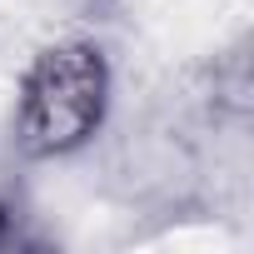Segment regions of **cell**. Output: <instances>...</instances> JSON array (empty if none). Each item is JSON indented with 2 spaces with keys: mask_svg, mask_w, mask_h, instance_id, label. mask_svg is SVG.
Masks as SVG:
<instances>
[{
  "mask_svg": "<svg viewBox=\"0 0 254 254\" xmlns=\"http://www.w3.org/2000/svg\"><path fill=\"white\" fill-rule=\"evenodd\" d=\"M110 55L95 40H55L45 45L25 75H20V95H15V140L20 155L30 160H65L75 150H85L100 125L110 115Z\"/></svg>",
  "mask_w": 254,
  "mask_h": 254,
  "instance_id": "1",
  "label": "cell"
}]
</instances>
